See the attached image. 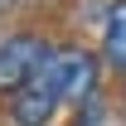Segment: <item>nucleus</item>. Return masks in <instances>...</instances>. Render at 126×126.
Here are the masks:
<instances>
[{"mask_svg":"<svg viewBox=\"0 0 126 126\" xmlns=\"http://www.w3.org/2000/svg\"><path fill=\"white\" fill-rule=\"evenodd\" d=\"M63 102H68L63 97V58H58V44H53L48 58L29 73V82L5 102V111H10V126H48Z\"/></svg>","mask_w":126,"mask_h":126,"instance_id":"f257e3e1","label":"nucleus"},{"mask_svg":"<svg viewBox=\"0 0 126 126\" xmlns=\"http://www.w3.org/2000/svg\"><path fill=\"white\" fill-rule=\"evenodd\" d=\"M48 48L53 44H48V34H39V29L0 34V102H10V97L29 82V73L48 58Z\"/></svg>","mask_w":126,"mask_h":126,"instance_id":"f03ea898","label":"nucleus"},{"mask_svg":"<svg viewBox=\"0 0 126 126\" xmlns=\"http://www.w3.org/2000/svg\"><path fill=\"white\" fill-rule=\"evenodd\" d=\"M58 58H63V97H68V107L78 111L82 102H92L102 97V53L87 44H58Z\"/></svg>","mask_w":126,"mask_h":126,"instance_id":"7ed1b4c3","label":"nucleus"},{"mask_svg":"<svg viewBox=\"0 0 126 126\" xmlns=\"http://www.w3.org/2000/svg\"><path fill=\"white\" fill-rule=\"evenodd\" d=\"M102 63L126 78V0H111L102 15Z\"/></svg>","mask_w":126,"mask_h":126,"instance_id":"20e7f679","label":"nucleus"},{"mask_svg":"<svg viewBox=\"0 0 126 126\" xmlns=\"http://www.w3.org/2000/svg\"><path fill=\"white\" fill-rule=\"evenodd\" d=\"M102 116H107V102H102V97H92V102H82V107L73 111V126H97Z\"/></svg>","mask_w":126,"mask_h":126,"instance_id":"39448f33","label":"nucleus"},{"mask_svg":"<svg viewBox=\"0 0 126 126\" xmlns=\"http://www.w3.org/2000/svg\"><path fill=\"white\" fill-rule=\"evenodd\" d=\"M15 5H19V0H0V10H15Z\"/></svg>","mask_w":126,"mask_h":126,"instance_id":"423d86ee","label":"nucleus"},{"mask_svg":"<svg viewBox=\"0 0 126 126\" xmlns=\"http://www.w3.org/2000/svg\"><path fill=\"white\" fill-rule=\"evenodd\" d=\"M121 116H126V107H121Z\"/></svg>","mask_w":126,"mask_h":126,"instance_id":"0eeeda50","label":"nucleus"}]
</instances>
